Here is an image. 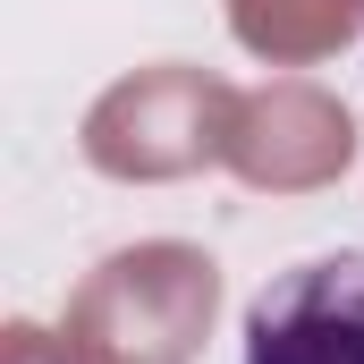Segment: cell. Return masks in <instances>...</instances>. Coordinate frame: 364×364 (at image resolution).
I'll return each instance as SVG.
<instances>
[{"instance_id":"cell-1","label":"cell","mask_w":364,"mask_h":364,"mask_svg":"<svg viewBox=\"0 0 364 364\" xmlns=\"http://www.w3.org/2000/svg\"><path fill=\"white\" fill-rule=\"evenodd\" d=\"M246 364H364V255H314L246 305Z\"/></svg>"}]
</instances>
